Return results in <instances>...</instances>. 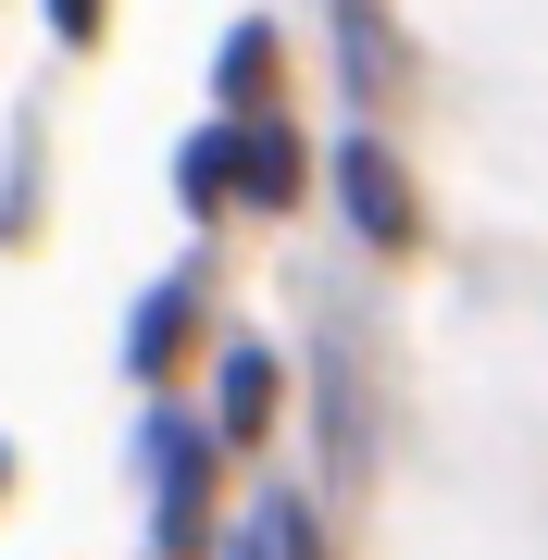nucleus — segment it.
Here are the masks:
<instances>
[{"mask_svg":"<svg viewBox=\"0 0 548 560\" xmlns=\"http://www.w3.org/2000/svg\"><path fill=\"white\" fill-rule=\"evenodd\" d=\"M263 75H275V38H263V25H237V38H224V101H249Z\"/></svg>","mask_w":548,"mask_h":560,"instance_id":"obj_4","label":"nucleus"},{"mask_svg":"<svg viewBox=\"0 0 548 560\" xmlns=\"http://www.w3.org/2000/svg\"><path fill=\"white\" fill-rule=\"evenodd\" d=\"M337 200H349V224H362L374 249H411V175H399L386 138H349L337 150Z\"/></svg>","mask_w":548,"mask_h":560,"instance_id":"obj_1","label":"nucleus"},{"mask_svg":"<svg viewBox=\"0 0 548 560\" xmlns=\"http://www.w3.org/2000/svg\"><path fill=\"white\" fill-rule=\"evenodd\" d=\"M224 175H237L249 200H287V187H300V162H287V138L263 125V138H224Z\"/></svg>","mask_w":548,"mask_h":560,"instance_id":"obj_2","label":"nucleus"},{"mask_svg":"<svg viewBox=\"0 0 548 560\" xmlns=\"http://www.w3.org/2000/svg\"><path fill=\"white\" fill-rule=\"evenodd\" d=\"M263 411H275V361L237 349V361H224V436H263Z\"/></svg>","mask_w":548,"mask_h":560,"instance_id":"obj_3","label":"nucleus"},{"mask_svg":"<svg viewBox=\"0 0 548 560\" xmlns=\"http://www.w3.org/2000/svg\"><path fill=\"white\" fill-rule=\"evenodd\" d=\"M50 25L62 38H101V0H50Z\"/></svg>","mask_w":548,"mask_h":560,"instance_id":"obj_5","label":"nucleus"}]
</instances>
